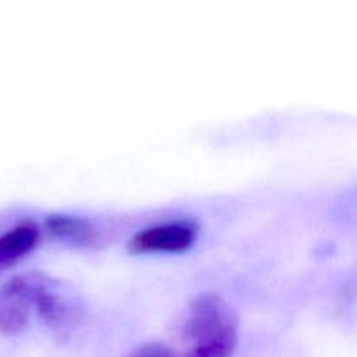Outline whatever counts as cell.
I'll return each mask as SVG.
<instances>
[{"label":"cell","mask_w":357,"mask_h":357,"mask_svg":"<svg viewBox=\"0 0 357 357\" xmlns=\"http://www.w3.org/2000/svg\"><path fill=\"white\" fill-rule=\"evenodd\" d=\"M126 357H174L173 352L160 344H143L129 352Z\"/></svg>","instance_id":"7"},{"label":"cell","mask_w":357,"mask_h":357,"mask_svg":"<svg viewBox=\"0 0 357 357\" xmlns=\"http://www.w3.org/2000/svg\"><path fill=\"white\" fill-rule=\"evenodd\" d=\"M40 274L17 275L0 286V335L13 337L30 324Z\"/></svg>","instance_id":"2"},{"label":"cell","mask_w":357,"mask_h":357,"mask_svg":"<svg viewBox=\"0 0 357 357\" xmlns=\"http://www.w3.org/2000/svg\"><path fill=\"white\" fill-rule=\"evenodd\" d=\"M35 314H38V317L49 328L63 330V328H68L73 323V319H75V307H73V302L65 293L59 291L54 281L40 274Z\"/></svg>","instance_id":"4"},{"label":"cell","mask_w":357,"mask_h":357,"mask_svg":"<svg viewBox=\"0 0 357 357\" xmlns=\"http://www.w3.org/2000/svg\"><path fill=\"white\" fill-rule=\"evenodd\" d=\"M38 243V229L35 223L23 222L0 236V271L26 257Z\"/></svg>","instance_id":"5"},{"label":"cell","mask_w":357,"mask_h":357,"mask_svg":"<svg viewBox=\"0 0 357 357\" xmlns=\"http://www.w3.org/2000/svg\"><path fill=\"white\" fill-rule=\"evenodd\" d=\"M181 340L183 357H232L239 342L232 307L213 293L197 296L185 312Z\"/></svg>","instance_id":"1"},{"label":"cell","mask_w":357,"mask_h":357,"mask_svg":"<svg viewBox=\"0 0 357 357\" xmlns=\"http://www.w3.org/2000/svg\"><path fill=\"white\" fill-rule=\"evenodd\" d=\"M45 229L52 236L73 244H89L96 239V230L84 218L66 215H52L45 218Z\"/></svg>","instance_id":"6"},{"label":"cell","mask_w":357,"mask_h":357,"mask_svg":"<svg viewBox=\"0 0 357 357\" xmlns=\"http://www.w3.org/2000/svg\"><path fill=\"white\" fill-rule=\"evenodd\" d=\"M197 227L190 222H171L153 225L131 237L128 248L132 255L183 253L195 244Z\"/></svg>","instance_id":"3"}]
</instances>
